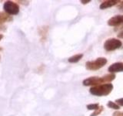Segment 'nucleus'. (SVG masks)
<instances>
[{
  "label": "nucleus",
  "instance_id": "obj_17",
  "mask_svg": "<svg viewBox=\"0 0 123 116\" xmlns=\"http://www.w3.org/2000/svg\"><path fill=\"white\" fill-rule=\"evenodd\" d=\"M118 38L119 39H123V30H122L121 32H119L118 34Z\"/></svg>",
  "mask_w": 123,
  "mask_h": 116
},
{
  "label": "nucleus",
  "instance_id": "obj_16",
  "mask_svg": "<svg viewBox=\"0 0 123 116\" xmlns=\"http://www.w3.org/2000/svg\"><path fill=\"white\" fill-rule=\"evenodd\" d=\"M113 116H123V112L121 111H115L113 113Z\"/></svg>",
  "mask_w": 123,
  "mask_h": 116
},
{
  "label": "nucleus",
  "instance_id": "obj_13",
  "mask_svg": "<svg viewBox=\"0 0 123 116\" xmlns=\"http://www.w3.org/2000/svg\"><path fill=\"white\" fill-rule=\"evenodd\" d=\"M103 106H100L97 110H95L93 113H92L90 116H97V115H98L99 114H101V112L103 111Z\"/></svg>",
  "mask_w": 123,
  "mask_h": 116
},
{
  "label": "nucleus",
  "instance_id": "obj_3",
  "mask_svg": "<svg viewBox=\"0 0 123 116\" xmlns=\"http://www.w3.org/2000/svg\"><path fill=\"white\" fill-rule=\"evenodd\" d=\"M107 64V59L105 57H98L95 60L87 61L86 67L88 71H97L101 69Z\"/></svg>",
  "mask_w": 123,
  "mask_h": 116
},
{
  "label": "nucleus",
  "instance_id": "obj_22",
  "mask_svg": "<svg viewBox=\"0 0 123 116\" xmlns=\"http://www.w3.org/2000/svg\"><path fill=\"white\" fill-rule=\"evenodd\" d=\"M0 59H1V56H0Z\"/></svg>",
  "mask_w": 123,
  "mask_h": 116
},
{
  "label": "nucleus",
  "instance_id": "obj_9",
  "mask_svg": "<svg viewBox=\"0 0 123 116\" xmlns=\"http://www.w3.org/2000/svg\"><path fill=\"white\" fill-rule=\"evenodd\" d=\"M12 19L10 15H9V14L3 13V12H0V24L6 22H9Z\"/></svg>",
  "mask_w": 123,
  "mask_h": 116
},
{
  "label": "nucleus",
  "instance_id": "obj_21",
  "mask_svg": "<svg viewBox=\"0 0 123 116\" xmlns=\"http://www.w3.org/2000/svg\"><path fill=\"white\" fill-rule=\"evenodd\" d=\"M1 50H2V48H1V47H0V51H1Z\"/></svg>",
  "mask_w": 123,
  "mask_h": 116
},
{
  "label": "nucleus",
  "instance_id": "obj_7",
  "mask_svg": "<svg viewBox=\"0 0 123 116\" xmlns=\"http://www.w3.org/2000/svg\"><path fill=\"white\" fill-rule=\"evenodd\" d=\"M108 71L110 73H115L118 72H123V62H117L109 66Z\"/></svg>",
  "mask_w": 123,
  "mask_h": 116
},
{
  "label": "nucleus",
  "instance_id": "obj_10",
  "mask_svg": "<svg viewBox=\"0 0 123 116\" xmlns=\"http://www.w3.org/2000/svg\"><path fill=\"white\" fill-rule=\"evenodd\" d=\"M82 57H83V54L79 53V54H76V55H74L71 57H69L68 60L69 63H77V62H79Z\"/></svg>",
  "mask_w": 123,
  "mask_h": 116
},
{
  "label": "nucleus",
  "instance_id": "obj_12",
  "mask_svg": "<svg viewBox=\"0 0 123 116\" xmlns=\"http://www.w3.org/2000/svg\"><path fill=\"white\" fill-rule=\"evenodd\" d=\"M99 107L100 106L98 104H87V106H86L88 110H94V111L97 110Z\"/></svg>",
  "mask_w": 123,
  "mask_h": 116
},
{
  "label": "nucleus",
  "instance_id": "obj_2",
  "mask_svg": "<svg viewBox=\"0 0 123 116\" xmlns=\"http://www.w3.org/2000/svg\"><path fill=\"white\" fill-rule=\"evenodd\" d=\"M113 84L111 83L108 84H100L97 85V86L92 87L90 88V93L92 95L95 96H106L109 95L110 93L113 90Z\"/></svg>",
  "mask_w": 123,
  "mask_h": 116
},
{
  "label": "nucleus",
  "instance_id": "obj_14",
  "mask_svg": "<svg viewBox=\"0 0 123 116\" xmlns=\"http://www.w3.org/2000/svg\"><path fill=\"white\" fill-rule=\"evenodd\" d=\"M115 103H116L119 106H123V98H118L115 101Z\"/></svg>",
  "mask_w": 123,
  "mask_h": 116
},
{
  "label": "nucleus",
  "instance_id": "obj_4",
  "mask_svg": "<svg viewBox=\"0 0 123 116\" xmlns=\"http://www.w3.org/2000/svg\"><path fill=\"white\" fill-rule=\"evenodd\" d=\"M122 46V43L120 40L115 38L108 39L104 43V48L106 51H114V50L120 48Z\"/></svg>",
  "mask_w": 123,
  "mask_h": 116
},
{
  "label": "nucleus",
  "instance_id": "obj_20",
  "mask_svg": "<svg viewBox=\"0 0 123 116\" xmlns=\"http://www.w3.org/2000/svg\"><path fill=\"white\" fill-rule=\"evenodd\" d=\"M2 38H3V35L2 34H0V40H1Z\"/></svg>",
  "mask_w": 123,
  "mask_h": 116
},
{
  "label": "nucleus",
  "instance_id": "obj_1",
  "mask_svg": "<svg viewBox=\"0 0 123 116\" xmlns=\"http://www.w3.org/2000/svg\"><path fill=\"white\" fill-rule=\"evenodd\" d=\"M115 78V73H109L103 77H90L83 80V85L85 86H97L100 84H108L111 82Z\"/></svg>",
  "mask_w": 123,
  "mask_h": 116
},
{
  "label": "nucleus",
  "instance_id": "obj_18",
  "mask_svg": "<svg viewBox=\"0 0 123 116\" xmlns=\"http://www.w3.org/2000/svg\"><path fill=\"white\" fill-rule=\"evenodd\" d=\"M81 2H82V4H85V5H86V4H87V3L91 2V0H82V1H81Z\"/></svg>",
  "mask_w": 123,
  "mask_h": 116
},
{
  "label": "nucleus",
  "instance_id": "obj_5",
  "mask_svg": "<svg viewBox=\"0 0 123 116\" xmlns=\"http://www.w3.org/2000/svg\"><path fill=\"white\" fill-rule=\"evenodd\" d=\"M5 12L9 15H17L19 12V6L12 1H7L3 6Z\"/></svg>",
  "mask_w": 123,
  "mask_h": 116
},
{
  "label": "nucleus",
  "instance_id": "obj_6",
  "mask_svg": "<svg viewBox=\"0 0 123 116\" xmlns=\"http://www.w3.org/2000/svg\"><path fill=\"white\" fill-rule=\"evenodd\" d=\"M123 24V15H116L108 20V25L110 26H119Z\"/></svg>",
  "mask_w": 123,
  "mask_h": 116
},
{
  "label": "nucleus",
  "instance_id": "obj_15",
  "mask_svg": "<svg viewBox=\"0 0 123 116\" xmlns=\"http://www.w3.org/2000/svg\"><path fill=\"white\" fill-rule=\"evenodd\" d=\"M117 8L120 11H123V1H120L118 2V4L117 5Z\"/></svg>",
  "mask_w": 123,
  "mask_h": 116
},
{
  "label": "nucleus",
  "instance_id": "obj_8",
  "mask_svg": "<svg viewBox=\"0 0 123 116\" xmlns=\"http://www.w3.org/2000/svg\"><path fill=\"white\" fill-rule=\"evenodd\" d=\"M119 2L120 1H118V0H106V1H104L100 4L99 9H108V8L112 7L114 6H117Z\"/></svg>",
  "mask_w": 123,
  "mask_h": 116
},
{
  "label": "nucleus",
  "instance_id": "obj_11",
  "mask_svg": "<svg viewBox=\"0 0 123 116\" xmlns=\"http://www.w3.org/2000/svg\"><path fill=\"white\" fill-rule=\"evenodd\" d=\"M107 106L109 108H111V109H115V110H118L119 108H120V106L118 105V104L115 102H111V101H109V102H108Z\"/></svg>",
  "mask_w": 123,
  "mask_h": 116
},
{
  "label": "nucleus",
  "instance_id": "obj_19",
  "mask_svg": "<svg viewBox=\"0 0 123 116\" xmlns=\"http://www.w3.org/2000/svg\"><path fill=\"white\" fill-rule=\"evenodd\" d=\"M115 31H117V30H123V24H122L121 26H119L117 29H115Z\"/></svg>",
  "mask_w": 123,
  "mask_h": 116
}]
</instances>
